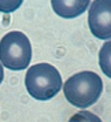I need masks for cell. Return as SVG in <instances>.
Instances as JSON below:
<instances>
[{"mask_svg":"<svg viewBox=\"0 0 111 122\" xmlns=\"http://www.w3.org/2000/svg\"><path fill=\"white\" fill-rule=\"evenodd\" d=\"M66 100L74 107L86 108L99 100L103 92V81L93 71L77 73L63 85Z\"/></svg>","mask_w":111,"mask_h":122,"instance_id":"cell-1","label":"cell"},{"mask_svg":"<svg viewBox=\"0 0 111 122\" xmlns=\"http://www.w3.org/2000/svg\"><path fill=\"white\" fill-rule=\"evenodd\" d=\"M25 85L30 96L37 100H50L62 88V77L52 65L39 63L29 67Z\"/></svg>","mask_w":111,"mask_h":122,"instance_id":"cell-2","label":"cell"},{"mask_svg":"<svg viewBox=\"0 0 111 122\" xmlns=\"http://www.w3.org/2000/svg\"><path fill=\"white\" fill-rule=\"evenodd\" d=\"M32 61V45L22 32H10L0 40V63L10 70L18 71L29 66Z\"/></svg>","mask_w":111,"mask_h":122,"instance_id":"cell-3","label":"cell"},{"mask_svg":"<svg viewBox=\"0 0 111 122\" xmlns=\"http://www.w3.org/2000/svg\"><path fill=\"white\" fill-rule=\"evenodd\" d=\"M88 23L95 37L111 39V0H95L91 3Z\"/></svg>","mask_w":111,"mask_h":122,"instance_id":"cell-4","label":"cell"},{"mask_svg":"<svg viewBox=\"0 0 111 122\" xmlns=\"http://www.w3.org/2000/svg\"><path fill=\"white\" fill-rule=\"evenodd\" d=\"M88 0H73V1H61V0H54L51 1V6L54 8V11L62 18H76L78 15H81L82 12H85V10L89 7Z\"/></svg>","mask_w":111,"mask_h":122,"instance_id":"cell-5","label":"cell"},{"mask_svg":"<svg viewBox=\"0 0 111 122\" xmlns=\"http://www.w3.org/2000/svg\"><path fill=\"white\" fill-rule=\"evenodd\" d=\"M99 65L101 71L111 78V40L106 41L99 52Z\"/></svg>","mask_w":111,"mask_h":122,"instance_id":"cell-6","label":"cell"},{"mask_svg":"<svg viewBox=\"0 0 111 122\" xmlns=\"http://www.w3.org/2000/svg\"><path fill=\"white\" fill-rule=\"evenodd\" d=\"M69 122H101V119L97 115L92 114L91 111H80L74 114L69 119Z\"/></svg>","mask_w":111,"mask_h":122,"instance_id":"cell-7","label":"cell"},{"mask_svg":"<svg viewBox=\"0 0 111 122\" xmlns=\"http://www.w3.org/2000/svg\"><path fill=\"white\" fill-rule=\"evenodd\" d=\"M21 4H22L21 1H15V3H10V1L4 3V1H0V10L1 11H6V12H10V11H14L15 8H18Z\"/></svg>","mask_w":111,"mask_h":122,"instance_id":"cell-8","label":"cell"},{"mask_svg":"<svg viewBox=\"0 0 111 122\" xmlns=\"http://www.w3.org/2000/svg\"><path fill=\"white\" fill-rule=\"evenodd\" d=\"M3 78H4V71H3V66L0 63V84L3 82Z\"/></svg>","mask_w":111,"mask_h":122,"instance_id":"cell-9","label":"cell"}]
</instances>
